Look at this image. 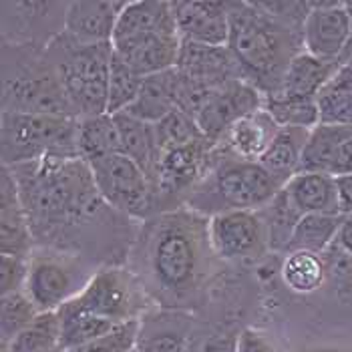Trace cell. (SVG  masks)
Listing matches in <instances>:
<instances>
[{"instance_id": "1", "label": "cell", "mask_w": 352, "mask_h": 352, "mask_svg": "<svg viewBox=\"0 0 352 352\" xmlns=\"http://www.w3.org/2000/svg\"><path fill=\"white\" fill-rule=\"evenodd\" d=\"M8 169L19 184L34 242H45L56 252L107 206L81 157H45Z\"/></svg>"}, {"instance_id": "2", "label": "cell", "mask_w": 352, "mask_h": 352, "mask_svg": "<svg viewBox=\"0 0 352 352\" xmlns=\"http://www.w3.org/2000/svg\"><path fill=\"white\" fill-rule=\"evenodd\" d=\"M208 223V217L193 210H177L165 212L147 228L143 236L145 278L162 296L182 300L199 286L208 254H214Z\"/></svg>"}, {"instance_id": "3", "label": "cell", "mask_w": 352, "mask_h": 352, "mask_svg": "<svg viewBox=\"0 0 352 352\" xmlns=\"http://www.w3.org/2000/svg\"><path fill=\"white\" fill-rule=\"evenodd\" d=\"M302 27L272 14L262 2H230L228 49L242 79L260 89L264 97L280 91L288 65L304 51Z\"/></svg>"}, {"instance_id": "4", "label": "cell", "mask_w": 352, "mask_h": 352, "mask_svg": "<svg viewBox=\"0 0 352 352\" xmlns=\"http://www.w3.org/2000/svg\"><path fill=\"white\" fill-rule=\"evenodd\" d=\"M2 77L4 111L77 119L47 47L6 43Z\"/></svg>"}, {"instance_id": "5", "label": "cell", "mask_w": 352, "mask_h": 352, "mask_svg": "<svg viewBox=\"0 0 352 352\" xmlns=\"http://www.w3.org/2000/svg\"><path fill=\"white\" fill-rule=\"evenodd\" d=\"M282 190L260 163L242 162L214 147L206 177L188 197L190 210L210 217L236 210H262Z\"/></svg>"}, {"instance_id": "6", "label": "cell", "mask_w": 352, "mask_h": 352, "mask_svg": "<svg viewBox=\"0 0 352 352\" xmlns=\"http://www.w3.org/2000/svg\"><path fill=\"white\" fill-rule=\"evenodd\" d=\"M77 119L107 113L113 43L82 45L60 32L47 47Z\"/></svg>"}, {"instance_id": "7", "label": "cell", "mask_w": 352, "mask_h": 352, "mask_svg": "<svg viewBox=\"0 0 352 352\" xmlns=\"http://www.w3.org/2000/svg\"><path fill=\"white\" fill-rule=\"evenodd\" d=\"M73 117L2 111V163L16 167L45 157H79Z\"/></svg>"}, {"instance_id": "8", "label": "cell", "mask_w": 352, "mask_h": 352, "mask_svg": "<svg viewBox=\"0 0 352 352\" xmlns=\"http://www.w3.org/2000/svg\"><path fill=\"white\" fill-rule=\"evenodd\" d=\"M95 186L111 210L129 217H147L160 197L149 175L129 157L115 153L89 163Z\"/></svg>"}, {"instance_id": "9", "label": "cell", "mask_w": 352, "mask_h": 352, "mask_svg": "<svg viewBox=\"0 0 352 352\" xmlns=\"http://www.w3.org/2000/svg\"><path fill=\"white\" fill-rule=\"evenodd\" d=\"M91 276L75 254L32 252L25 292L38 312H56L81 294Z\"/></svg>"}, {"instance_id": "10", "label": "cell", "mask_w": 352, "mask_h": 352, "mask_svg": "<svg viewBox=\"0 0 352 352\" xmlns=\"http://www.w3.org/2000/svg\"><path fill=\"white\" fill-rule=\"evenodd\" d=\"M75 302L113 324H125L143 318L145 288L135 272L107 266L93 272L89 284Z\"/></svg>"}, {"instance_id": "11", "label": "cell", "mask_w": 352, "mask_h": 352, "mask_svg": "<svg viewBox=\"0 0 352 352\" xmlns=\"http://www.w3.org/2000/svg\"><path fill=\"white\" fill-rule=\"evenodd\" d=\"M351 38L352 16L346 2H312L302 27V45L306 53L344 65Z\"/></svg>"}, {"instance_id": "12", "label": "cell", "mask_w": 352, "mask_h": 352, "mask_svg": "<svg viewBox=\"0 0 352 352\" xmlns=\"http://www.w3.org/2000/svg\"><path fill=\"white\" fill-rule=\"evenodd\" d=\"M214 147L216 145L212 141L201 139L197 143L177 147L160 155V162L151 177L160 204L182 195H186V199L190 197L191 191L199 186V182L210 169Z\"/></svg>"}, {"instance_id": "13", "label": "cell", "mask_w": 352, "mask_h": 352, "mask_svg": "<svg viewBox=\"0 0 352 352\" xmlns=\"http://www.w3.org/2000/svg\"><path fill=\"white\" fill-rule=\"evenodd\" d=\"M208 238L214 256L221 260H244L260 256L268 248L266 223L260 212L236 210L210 217Z\"/></svg>"}, {"instance_id": "14", "label": "cell", "mask_w": 352, "mask_h": 352, "mask_svg": "<svg viewBox=\"0 0 352 352\" xmlns=\"http://www.w3.org/2000/svg\"><path fill=\"white\" fill-rule=\"evenodd\" d=\"M266 97L260 89L244 79L226 82L212 93L208 103L195 117L199 129L208 141L217 145L223 135L245 115L264 107Z\"/></svg>"}, {"instance_id": "15", "label": "cell", "mask_w": 352, "mask_h": 352, "mask_svg": "<svg viewBox=\"0 0 352 352\" xmlns=\"http://www.w3.org/2000/svg\"><path fill=\"white\" fill-rule=\"evenodd\" d=\"M10 8L4 21L12 19V25H4L8 45L49 47L65 30V14L69 2H2Z\"/></svg>"}, {"instance_id": "16", "label": "cell", "mask_w": 352, "mask_h": 352, "mask_svg": "<svg viewBox=\"0 0 352 352\" xmlns=\"http://www.w3.org/2000/svg\"><path fill=\"white\" fill-rule=\"evenodd\" d=\"M115 54L139 77H153L177 67L182 36L169 32H147L113 41Z\"/></svg>"}, {"instance_id": "17", "label": "cell", "mask_w": 352, "mask_h": 352, "mask_svg": "<svg viewBox=\"0 0 352 352\" xmlns=\"http://www.w3.org/2000/svg\"><path fill=\"white\" fill-rule=\"evenodd\" d=\"M173 10L182 41L210 47H228L230 2L175 0Z\"/></svg>"}, {"instance_id": "18", "label": "cell", "mask_w": 352, "mask_h": 352, "mask_svg": "<svg viewBox=\"0 0 352 352\" xmlns=\"http://www.w3.org/2000/svg\"><path fill=\"white\" fill-rule=\"evenodd\" d=\"M127 2L117 0H73L65 14V34L82 45L113 43L117 21Z\"/></svg>"}, {"instance_id": "19", "label": "cell", "mask_w": 352, "mask_h": 352, "mask_svg": "<svg viewBox=\"0 0 352 352\" xmlns=\"http://www.w3.org/2000/svg\"><path fill=\"white\" fill-rule=\"evenodd\" d=\"M184 77L216 91L226 82L242 79L240 67L228 47H210L182 41L179 60L175 67Z\"/></svg>"}, {"instance_id": "20", "label": "cell", "mask_w": 352, "mask_h": 352, "mask_svg": "<svg viewBox=\"0 0 352 352\" xmlns=\"http://www.w3.org/2000/svg\"><path fill=\"white\" fill-rule=\"evenodd\" d=\"M32 244L34 236L28 223L19 184L12 171L4 167L0 179V252L30 258Z\"/></svg>"}, {"instance_id": "21", "label": "cell", "mask_w": 352, "mask_h": 352, "mask_svg": "<svg viewBox=\"0 0 352 352\" xmlns=\"http://www.w3.org/2000/svg\"><path fill=\"white\" fill-rule=\"evenodd\" d=\"M280 129L282 127L276 123L268 109L262 107L240 119L217 143L216 149L242 162L260 163Z\"/></svg>"}, {"instance_id": "22", "label": "cell", "mask_w": 352, "mask_h": 352, "mask_svg": "<svg viewBox=\"0 0 352 352\" xmlns=\"http://www.w3.org/2000/svg\"><path fill=\"white\" fill-rule=\"evenodd\" d=\"M286 195L302 216L308 214H340L336 177L320 171H300L286 186Z\"/></svg>"}, {"instance_id": "23", "label": "cell", "mask_w": 352, "mask_h": 352, "mask_svg": "<svg viewBox=\"0 0 352 352\" xmlns=\"http://www.w3.org/2000/svg\"><path fill=\"white\" fill-rule=\"evenodd\" d=\"M338 69H340L338 63L322 60V58H318L314 54L302 51L288 65L280 91L276 95H272V97L316 101V97L320 95V91L324 89L326 82L334 77V73Z\"/></svg>"}, {"instance_id": "24", "label": "cell", "mask_w": 352, "mask_h": 352, "mask_svg": "<svg viewBox=\"0 0 352 352\" xmlns=\"http://www.w3.org/2000/svg\"><path fill=\"white\" fill-rule=\"evenodd\" d=\"M147 32L179 34L177 23H175L173 2H165V0L127 2V6L123 8L121 16L117 21L113 41L135 36V34H147Z\"/></svg>"}, {"instance_id": "25", "label": "cell", "mask_w": 352, "mask_h": 352, "mask_svg": "<svg viewBox=\"0 0 352 352\" xmlns=\"http://www.w3.org/2000/svg\"><path fill=\"white\" fill-rule=\"evenodd\" d=\"M191 320L179 312L143 316L137 352H190Z\"/></svg>"}, {"instance_id": "26", "label": "cell", "mask_w": 352, "mask_h": 352, "mask_svg": "<svg viewBox=\"0 0 352 352\" xmlns=\"http://www.w3.org/2000/svg\"><path fill=\"white\" fill-rule=\"evenodd\" d=\"M113 117L119 131V153L135 162L151 179L162 155L153 123H145L127 113H119Z\"/></svg>"}, {"instance_id": "27", "label": "cell", "mask_w": 352, "mask_h": 352, "mask_svg": "<svg viewBox=\"0 0 352 352\" xmlns=\"http://www.w3.org/2000/svg\"><path fill=\"white\" fill-rule=\"evenodd\" d=\"M312 129L300 127H282L276 135L270 149L260 160V165L278 186H286L296 173H300V163L304 147Z\"/></svg>"}, {"instance_id": "28", "label": "cell", "mask_w": 352, "mask_h": 352, "mask_svg": "<svg viewBox=\"0 0 352 352\" xmlns=\"http://www.w3.org/2000/svg\"><path fill=\"white\" fill-rule=\"evenodd\" d=\"M177 109V71H165L145 77L137 101L125 113L145 123H157Z\"/></svg>"}, {"instance_id": "29", "label": "cell", "mask_w": 352, "mask_h": 352, "mask_svg": "<svg viewBox=\"0 0 352 352\" xmlns=\"http://www.w3.org/2000/svg\"><path fill=\"white\" fill-rule=\"evenodd\" d=\"M351 135L352 127L318 123L308 135L300 171H320L332 175V167L338 157V151Z\"/></svg>"}, {"instance_id": "30", "label": "cell", "mask_w": 352, "mask_h": 352, "mask_svg": "<svg viewBox=\"0 0 352 352\" xmlns=\"http://www.w3.org/2000/svg\"><path fill=\"white\" fill-rule=\"evenodd\" d=\"M56 312L60 316V349L63 351H73V349L85 346L117 326L101 316L91 314L89 310L81 308L75 300L67 302Z\"/></svg>"}, {"instance_id": "31", "label": "cell", "mask_w": 352, "mask_h": 352, "mask_svg": "<svg viewBox=\"0 0 352 352\" xmlns=\"http://www.w3.org/2000/svg\"><path fill=\"white\" fill-rule=\"evenodd\" d=\"M79 157L87 163L119 153V131L113 115L85 117L77 123Z\"/></svg>"}, {"instance_id": "32", "label": "cell", "mask_w": 352, "mask_h": 352, "mask_svg": "<svg viewBox=\"0 0 352 352\" xmlns=\"http://www.w3.org/2000/svg\"><path fill=\"white\" fill-rule=\"evenodd\" d=\"M320 123L352 127V69L340 65L316 97Z\"/></svg>"}, {"instance_id": "33", "label": "cell", "mask_w": 352, "mask_h": 352, "mask_svg": "<svg viewBox=\"0 0 352 352\" xmlns=\"http://www.w3.org/2000/svg\"><path fill=\"white\" fill-rule=\"evenodd\" d=\"M342 223V214H308L302 216L298 221L288 252H312V254H324L330 245L336 242L338 230Z\"/></svg>"}, {"instance_id": "34", "label": "cell", "mask_w": 352, "mask_h": 352, "mask_svg": "<svg viewBox=\"0 0 352 352\" xmlns=\"http://www.w3.org/2000/svg\"><path fill=\"white\" fill-rule=\"evenodd\" d=\"M282 280L296 294H314L326 284V264L320 254L288 252L282 262Z\"/></svg>"}, {"instance_id": "35", "label": "cell", "mask_w": 352, "mask_h": 352, "mask_svg": "<svg viewBox=\"0 0 352 352\" xmlns=\"http://www.w3.org/2000/svg\"><path fill=\"white\" fill-rule=\"evenodd\" d=\"M260 216L266 223V234H268V250L272 252H284L288 250L292 234L302 219V214L294 208L290 197L286 195L284 188L276 193V197L262 210H258Z\"/></svg>"}, {"instance_id": "36", "label": "cell", "mask_w": 352, "mask_h": 352, "mask_svg": "<svg viewBox=\"0 0 352 352\" xmlns=\"http://www.w3.org/2000/svg\"><path fill=\"white\" fill-rule=\"evenodd\" d=\"M60 349L58 312H38L30 324L4 344V352H45Z\"/></svg>"}, {"instance_id": "37", "label": "cell", "mask_w": 352, "mask_h": 352, "mask_svg": "<svg viewBox=\"0 0 352 352\" xmlns=\"http://www.w3.org/2000/svg\"><path fill=\"white\" fill-rule=\"evenodd\" d=\"M143 87V77L123 63L113 53L111 71H109V91H107V115L125 113L137 101Z\"/></svg>"}, {"instance_id": "38", "label": "cell", "mask_w": 352, "mask_h": 352, "mask_svg": "<svg viewBox=\"0 0 352 352\" xmlns=\"http://www.w3.org/2000/svg\"><path fill=\"white\" fill-rule=\"evenodd\" d=\"M153 127H155V137H157V145H160L162 153L206 139L197 121L179 109L165 115Z\"/></svg>"}, {"instance_id": "39", "label": "cell", "mask_w": 352, "mask_h": 352, "mask_svg": "<svg viewBox=\"0 0 352 352\" xmlns=\"http://www.w3.org/2000/svg\"><path fill=\"white\" fill-rule=\"evenodd\" d=\"M264 107L280 127H300L314 129L320 123L318 103L308 99H286V97H266Z\"/></svg>"}, {"instance_id": "40", "label": "cell", "mask_w": 352, "mask_h": 352, "mask_svg": "<svg viewBox=\"0 0 352 352\" xmlns=\"http://www.w3.org/2000/svg\"><path fill=\"white\" fill-rule=\"evenodd\" d=\"M36 316H38V308L34 306V302L25 290L2 296V304H0L2 342L6 344L14 336H19Z\"/></svg>"}, {"instance_id": "41", "label": "cell", "mask_w": 352, "mask_h": 352, "mask_svg": "<svg viewBox=\"0 0 352 352\" xmlns=\"http://www.w3.org/2000/svg\"><path fill=\"white\" fill-rule=\"evenodd\" d=\"M326 264V282L332 286L334 296L352 308V254L332 244L322 254Z\"/></svg>"}, {"instance_id": "42", "label": "cell", "mask_w": 352, "mask_h": 352, "mask_svg": "<svg viewBox=\"0 0 352 352\" xmlns=\"http://www.w3.org/2000/svg\"><path fill=\"white\" fill-rule=\"evenodd\" d=\"M139 328H141V320L117 324L107 334L95 338L93 342L67 352H133L137 349Z\"/></svg>"}, {"instance_id": "43", "label": "cell", "mask_w": 352, "mask_h": 352, "mask_svg": "<svg viewBox=\"0 0 352 352\" xmlns=\"http://www.w3.org/2000/svg\"><path fill=\"white\" fill-rule=\"evenodd\" d=\"M28 266H30V258L12 256V254H2L0 256V288H2V296L25 290L28 278Z\"/></svg>"}, {"instance_id": "44", "label": "cell", "mask_w": 352, "mask_h": 352, "mask_svg": "<svg viewBox=\"0 0 352 352\" xmlns=\"http://www.w3.org/2000/svg\"><path fill=\"white\" fill-rule=\"evenodd\" d=\"M236 352H282V349L268 332L245 328L240 336H236Z\"/></svg>"}, {"instance_id": "45", "label": "cell", "mask_w": 352, "mask_h": 352, "mask_svg": "<svg viewBox=\"0 0 352 352\" xmlns=\"http://www.w3.org/2000/svg\"><path fill=\"white\" fill-rule=\"evenodd\" d=\"M336 188H338V201H340V214H352V173L336 175Z\"/></svg>"}, {"instance_id": "46", "label": "cell", "mask_w": 352, "mask_h": 352, "mask_svg": "<svg viewBox=\"0 0 352 352\" xmlns=\"http://www.w3.org/2000/svg\"><path fill=\"white\" fill-rule=\"evenodd\" d=\"M346 173H352V135L340 147L338 157H336L334 167H332V175L334 177L336 175H346Z\"/></svg>"}, {"instance_id": "47", "label": "cell", "mask_w": 352, "mask_h": 352, "mask_svg": "<svg viewBox=\"0 0 352 352\" xmlns=\"http://www.w3.org/2000/svg\"><path fill=\"white\" fill-rule=\"evenodd\" d=\"M334 244L340 245L344 252L352 254V214L342 216V223H340V230H338V236H336Z\"/></svg>"}, {"instance_id": "48", "label": "cell", "mask_w": 352, "mask_h": 352, "mask_svg": "<svg viewBox=\"0 0 352 352\" xmlns=\"http://www.w3.org/2000/svg\"><path fill=\"white\" fill-rule=\"evenodd\" d=\"M349 4V10H351V16H352V2H346ZM352 54V38H351V45H349V51H346V56H344V63L349 60V56Z\"/></svg>"}, {"instance_id": "49", "label": "cell", "mask_w": 352, "mask_h": 352, "mask_svg": "<svg viewBox=\"0 0 352 352\" xmlns=\"http://www.w3.org/2000/svg\"><path fill=\"white\" fill-rule=\"evenodd\" d=\"M304 352H344V351H338V349H310V351H304Z\"/></svg>"}, {"instance_id": "50", "label": "cell", "mask_w": 352, "mask_h": 352, "mask_svg": "<svg viewBox=\"0 0 352 352\" xmlns=\"http://www.w3.org/2000/svg\"><path fill=\"white\" fill-rule=\"evenodd\" d=\"M344 65H349V67H351V69H352V54H351V56H349V60H346Z\"/></svg>"}, {"instance_id": "51", "label": "cell", "mask_w": 352, "mask_h": 352, "mask_svg": "<svg viewBox=\"0 0 352 352\" xmlns=\"http://www.w3.org/2000/svg\"><path fill=\"white\" fill-rule=\"evenodd\" d=\"M45 352H67V351H63V349H53V351H45Z\"/></svg>"}, {"instance_id": "52", "label": "cell", "mask_w": 352, "mask_h": 352, "mask_svg": "<svg viewBox=\"0 0 352 352\" xmlns=\"http://www.w3.org/2000/svg\"><path fill=\"white\" fill-rule=\"evenodd\" d=\"M133 352H137V349H135V351H133Z\"/></svg>"}]
</instances>
